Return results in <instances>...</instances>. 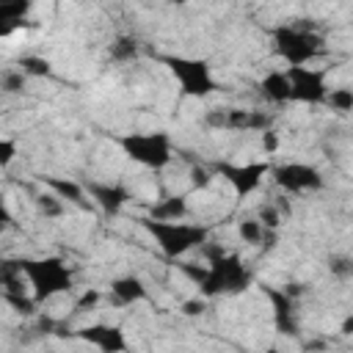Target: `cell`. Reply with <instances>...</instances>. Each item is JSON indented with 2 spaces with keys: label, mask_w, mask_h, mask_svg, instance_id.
Segmentation results:
<instances>
[{
  "label": "cell",
  "mask_w": 353,
  "mask_h": 353,
  "mask_svg": "<svg viewBox=\"0 0 353 353\" xmlns=\"http://www.w3.org/2000/svg\"><path fill=\"white\" fill-rule=\"evenodd\" d=\"M325 353H331V350H325Z\"/></svg>",
  "instance_id": "35"
},
{
  "label": "cell",
  "mask_w": 353,
  "mask_h": 353,
  "mask_svg": "<svg viewBox=\"0 0 353 353\" xmlns=\"http://www.w3.org/2000/svg\"><path fill=\"white\" fill-rule=\"evenodd\" d=\"M265 298L270 301L273 309V325L279 334L284 336H301V323H298V306H295V295H290L287 287H273V284H262Z\"/></svg>",
  "instance_id": "11"
},
{
  "label": "cell",
  "mask_w": 353,
  "mask_h": 353,
  "mask_svg": "<svg viewBox=\"0 0 353 353\" xmlns=\"http://www.w3.org/2000/svg\"><path fill=\"white\" fill-rule=\"evenodd\" d=\"M328 273L334 279H339V281L353 279V256H347V254H331L328 256Z\"/></svg>",
  "instance_id": "24"
},
{
  "label": "cell",
  "mask_w": 353,
  "mask_h": 353,
  "mask_svg": "<svg viewBox=\"0 0 353 353\" xmlns=\"http://www.w3.org/2000/svg\"><path fill=\"white\" fill-rule=\"evenodd\" d=\"M3 301H6L17 314H22V317H33L36 309H39V301H36L33 295H25V290H22V292L3 290Z\"/></svg>",
  "instance_id": "20"
},
{
  "label": "cell",
  "mask_w": 353,
  "mask_h": 353,
  "mask_svg": "<svg viewBox=\"0 0 353 353\" xmlns=\"http://www.w3.org/2000/svg\"><path fill=\"white\" fill-rule=\"evenodd\" d=\"M110 301H113V306H132V303L149 301V290L141 276L127 273V276H119L110 281Z\"/></svg>",
  "instance_id": "14"
},
{
  "label": "cell",
  "mask_w": 353,
  "mask_h": 353,
  "mask_svg": "<svg viewBox=\"0 0 353 353\" xmlns=\"http://www.w3.org/2000/svg\"><path fill=\"white\" fill-rule=\"evenodd\" d=\"M273 182L284 190V193H317L325 188V176L320 174V168L309 165V163H281L270 168Z\"/></svg>",
  "instance_id": "10"
},
{
  "label": "cell",
  "mask_w": 353,
  "mask_h": 353,
  "mask_svg": "<svg viewBox=\"0 0 353 353\" xmlns=\"http://www.w3.org/2000/svg\"><path fill=\"white\" fill-rule=\"evenodd\" d=\"M168 72L171 77L176 80L182 97H193V99H201V97H210L218 83L212 77V69L204 58H190V55H160L157 58Z\"/></svg>",
  "instance_id": "6"
},
{
  "label": "cell",
  "mask_w": 353,
  "mask_h": 353,
  "mask_svg": "<svg viewBox=\"0 0 353 353\" xmlns=\"http://www.w3.org/2000/svg\"><path fill=\"white\" fill-rule=\"evenodd\" d=\"M14 262L28 279L30 292L39 303L74 287V270L61 256H17Z\"/></svg>",
  "instance_id": "4"
},
{
  "label": "cell",
  "mask_w": 353,
  "mask_h": 353,
  "mask_svg": "<svg viewBox=\"0 0 353 353\" xmlns=\"http://www.w3.org/2000/svg\"><path fill=\"white\" fill-rule=\"evenodd\" d=\"M17 69L25 74V77H50L52 74V63L41 55H22L17 61Z\"/></svg>",
  "instance_id": "19"
},
{
  "label": "cell",
  "mask_w": 353,
  "mask_h": 353,
  "mask_svg": "<svg viewBox=\"0 0 353 353\" xmlns=\"http://www.w3.org/2000/svg\"><path fill=\"white\" fill-rule=\"evenodd\" d=\"M265 232H268V229H265L256 218H243V221L237 223V234H240V240L248 243V245H262Z\"/></svg>",
  "instance_id": "22"
},
{
  "label": "cell",
  "mask_w": 353,
  "mask_h": 353,
  "mask_svg": "<svg viewBox=\"0 0 353 353\" xmlns=\"http://www.w3.org/2000/svg\"><path fill=\"white\" fill-rule=\"evenodd\" d=\"M270 168H273V165H270L268 160H265V163H243V165L229 163V160H215V163H212V171H215L221 179H226V182L232 185V190H234L240 199L256 193V190L262 188L265 176L270 174Z\"/></svg>",
  "instance_id": "9"
},
{
  "label": "cell",
  "mask_w": 353,
  "mask_h": 353,
  "mask_svg": "<svg viewBox=\"0 0 353 353\" xmlns=\"http://www.w3.org/2000/svg\"><path fill=\"white\" fill-rule=\"evenodd\" d=\"M25 85H28V77H25L19 69H6V72H3V80H0L3 94H22Z\"/></svg>",
  "instance_id": "25"
},
{
  "label": "cell",
  "mask_w": 353,
  "mask_h": 353,
  "mask_svg": "<svg viewBox=\"0 0 353 353\" xmlns=\"http://www.w3.org/2000/svg\"><path fill=\"white\" fill-rule=\"evenodd\" d=\"M141 229L154 240L163 256L179 259L193 248H201L210 243V229L204 223H190V221H154L149 215L138 218Z\"/></svg>",
  "instance_id": "3"
},
{
  "label": "cell",
  "mask_w": 353,
  "mask_h": 353,
  "mask_svg": "<svg viewBox=\"0 0 353 353\" xmlns=\"http://www.w3.org/2000/svg\"><path fill=\"white\" fill-rule=\"evenodd\" d=\"M268 33H270L273 52L287 63V69L309 66L312 61H317L325 52V36L320 30H314V25L306 19L273 25Z\"/></svg>",
  "instance_id": "2"
},
{
  "label": "cell",
  "mask_w": 353,
  "mask_h": 353,
  "mask_svg": "<svg viewBox=\"0 0 353 353\" xmlns=\"http://www.w3.org/2000/svg\"><path fill=\"white\" fill-rule=\"evenodd\" d=\"M212 174L215 171H210L207 165H190V188L193 190H204V188H210V182H212Z\"/></svg>",
  "instance_id": "26"
},
{
  "label": "cell",
  "mask_w": 353,
  "mask_h": 353,
  "mask_svg": "<svg viewBox=\"0 0 353 353\" xmlns=\"http://www.w3.org/2000/svg\"><path fill=\"white\" fill-rule=\"evenodd\" d=\"M72 336H77L80 342L97 347L99 353H124L127 350V336L121 331V325H110V323H91L77 328Z\"/></svg>",
  "instance_id": "12"
},
{
  "label": "cell",
  "mask_w": 353,
  "mask_h": 353,
  "mask_svg": "<svg viewBox=\"0 0 353 353\" xmlns=\"http://www.w3.org/2000/svg\"><path fill=\"white\" fill-rule=\"evenodd\" d=\"M290 77V97L301 105H325L328 99V72L312 66H292L287 69Z\"/></svg>",
  "instance_id": "8"
},
{
  "label": "cell",
  "mask_w": 353,
  "mask_h": 353,
  "mask_svg": "<svg viewBox=\"0 0 353 353\" xmlns=\"http://www.w3.org/2000/svg\"><path fill=\"white\" fill-rule=\"evenodd\" d=\"M108 55H110V61H116V63H130V61L138 58V41H135L132 36H119V39H113V44L108 47Z\"/></svg>",
  "instance_id": "18"
},
{
  "label": "cell",
  "mask_w": 353,
  "mask_h": 353,
  "mask_svg": "<svg viewBox=\"0 0 353 353\" xmlns=\"http://www.w3.org/2000/svg\"><path fill=\"white\" fill-rule=\"evenodd\" d=\"M207 256V276L199 284L201 298H221V295H240L254 284V273L234 251H223L221 245H201Z\"/></svg>",
  "instance_id": "1"
},
{
  "label": "cell",
  "mask_w": 353,
  "mask_h": 353,
  "mask_svg": "<svg viewBox=\"0 0 353 353\" xmlns=\"http://www.w3.org/2000/svg\"><path fill=\"white\" fill-rule=\"evenodd\" d=\"M99 298H102V295H99L97 290H88V292H83V298L74 303V312H85V309H94Z\"/></svg>",
  "instance_id": "32"
},
{
  "label": "cell",
  "mask_w": 353,
  "mask_h": 353,
  "mask_svg": "<svg viewBox=\"0 0 353 353\" xmlns=\"http://www.w3.org/2000/svg\"><path fill=\"white\" fill-rule=\"evenodd\" d=\"M276 146H279L276 130H268V132H262V149H265V152H273Z\"/></svg>",
  "instance_id": "33"
},
{
  "label": "cell",
  "mask_w": 353,
  "mask_h": 353,
  "mask_svg": "<svg viewBox=\"0 0 353 353\" xmlns=\"http://www.w3.org/2000/svg\"><path fill=\"white\" fill-rule=\"evenodd\" d=\"M176 268H179V270H182V273H185L196 287H199V284L204 281V276H207V265H204V268H199V265H190V262H176Z\"/></svg>",
  "instance_id": "29"
},
{
  "label": "cell",
  "mask_w": 353,
  "mask_h": 353,
  "mask_svg": "<svg viewBox=\"0 0 353 353\" xmlns=\"http://www.w3.org/2000/svg\"><path fill=\"white\" fill-rule=\"evenodd\" d=\"M188 212H190L188 196H176V193L174 196H163L160 201L149 204V210H146V215L154 218V221H185Z\"/></svg>",
  "instance_id": "16"
},
{
  "label": "cell",
  "mask_w": 353,
  "mask_h": 353,
  "mask_svg": "<svg viewBox=\"0 0 353 353\" xmlns=\"http://www.w3.org/2000/svg\"><path fill=\"white\" fill-rule=\"evenodd\" d=\"M339 331H342V334H347V336H350V334H353V314H350V317H345V320H342V328H339Z\"/></svg>",
  "instance_id": "34"
},
{
  "label": "cell",
  "mask_w": 353,
  "mask_h": 353,
  "mask_svg": "<svg viewBox=\"0 0 353 353\" xmlns=\"http://www.w3.org/2000/svg\"><path fill=\"white\" fill-rule=\"evenodd\" d=\"M113 143L138 165L160 171L174 160V141L168 132L154 130V132H121L113 135Z\"/></svg>",
  "instance_id": "5"
},
{
  "label": "cell",
  "mask_w": 353,
  "mask_h": 353,
  "mask_svg": "<svg viewBox=\"0 0 353 353\" xmlns=\"http://www.w3.org/2000/svg\"><path fill=\"white\" fill-rule=\"evenodd\" d=\"M256 221H259L265 229H273V232H276L279 223H281V212H279V207L270 201V204H262V207H259V218H256Z\"/></svg>",
  "instance_id": "27"
},
{
  "label": "cell",
  "mask_w": 353,
  "mask_h": 353,
  "mask_svg": "<svg viewBox=\"0 0 353 353\" xmlns=\"http://www.w3.org/2000/svg\"><path fill=\"white\" fill-rule=\"evenodd\" d=\"M41 185L50 193H55L61 201H69V204H74L80 210H88L91 207V199L85 193L83 182H74V179H66V176H41Z\"/></svg>",
  "instance_id": "15"
},
{
  "label": "cell",
  "mask_w": 353,
  "mask_h": 353,
  "mask_svg": "<svg viewBox=\"0 0 353 353\" xmlns=\"http://www.w3.org/2000/svg\"><path fill=\"white\" fill-rule=\"evenodd\" d=\"M204 309H207V298H190V301L182 303V314H188V317H196Z\"/></svg>",
  "instance_id": "31"
},
{
  "label": "cell",
  "mask_w": 353,
  "mask_h": 353,
  "mask_svg": "<svg viewBox=\"0 0 353 353\" xmlns=\"http://www.w3.org/2000/svg\"><path fill=\"white\" fill-rule=\"evenodd\" d=\"M325 105L334 110V113H350L353 110V88H331L328 91V99Z\"/></svg>",
  "instance_id": "23"
},
{
  "label": "cell",
  "mask_w": 353,
  "mask_h": 353,
  "mask_svg": "<svg viewBox=\"0 0 353 353\" xmlns=\"http://www.w3.org/2000/svg\"><path fill=\"white\" fill-rule=\"evenodd\" d=\"M14 154H17V141L14 138H3L0 141V165L8 168L11 160H14Z\"/></svg>",
  "instance_id": "30"
},
{
  "label": "cell",
  "mask_w": 353,
  "mask_h": 353,
  "mask_svg": "<svg viewBox=\"0 0 353 353\" xmlns=\"http://www.w3.org/2000/svg\"><path fill=\"white\" fill-rule=\"evenodd\" d=\"M83 188H85V193H88L91 204H97L105 215H119V212H121V207L132 199V196H130V190H127L124 185H119V182H99V179H88V182H83Z\"/></svg>",
  "instance_id": "13"
},
{
  "label": "cell",
  "mask_w": 353,
  "mask_h": 353,
  "mask_svg": "<svg viewBox=\"0 0 353 353\" xmlns=\"http://www.w3.org/2000/svg\"><path fill=\"white\" fill-rule=\"evenodd\" d=\"M33 204H36L39 215H44V218H61L66 212V204L55 193H36L33 196Z\"/></svg>",
  "instance_id": "21"
},
{
  "label": "cell",
  "mask_w": 353,
  "mask_h": 353,
  "mask_svg": "<svg viewBox=\"0 0 353 353\" xmlns=\"http://www.w3.org/2000/svg\"><path fill=\"white\" fill-rule=\"evenodd\" d=\"M259 91H262V97L270 102V105H284V102H292V97H290V77H287V72H268L265 77H262V83H259Z\"/></svg>",
  "instance_id": "17"
},
{
  "label": "cell",
  "mask_w": 353,
  "mask_h": 353,
  "mask_svg": "<svg viewBox=\"0 0 353 353\" xmlns=\"http://www.w3.org/2000/svg\"><path fill=\"white\" fill-rule=\"evenodd\" d=\"M204 121L218 130H234V132H268L273 130V116L265 110H248V108H215L207 110Z\"/></svg>",
  "instance_id": "7"
},
{
  "label": "cell",
  "mask_w": 353,
  "mask_h": 353,
  "mask_svg": "<svg viewBox=\"0 0 353 353\" xmlns=\"http://www.w3.org/2000/svg\"><path fill=\"white\" fill-rule=\"evenodd\" d=\"M30 11V3H11L0 6V22H22V17Z\"/></svg>",
  "instance_id": "28"
}]
</instances>
